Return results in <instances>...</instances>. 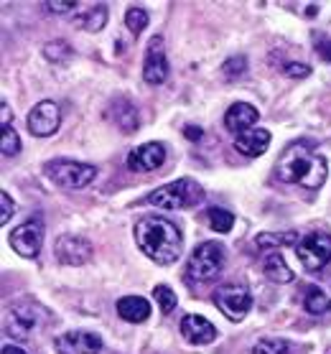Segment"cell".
Here are the masks:
<instances>
[{
	"label": "cell",
	"mask_w": 331,
	"mask_h": 354,
	"mask_svg": "<svg viewBox=\"0 0 331 354\" xmlns=\"http://www.w3.org/2000/svg\"><path fill=\"white\" fill-rule=\"evenodd\" d=\"M275 174L285 184L319 189L326 181L329 166H326V158L308 143H291L275 163Z\"/></svg>",
	"instance_id": "cell-2"
},
{
	"label": "cell",
	"mask_w": 331,
	"mask_h": 354,
	"mask_svg": "<svg viewBox=\"0 0 331 354\" xmlns=\"http://www.w3.org/2000/svg\"><path fill=\"white\" fill-rule=\"evenodd\" d=\"M258 120H260V113L252 105H247V102H234L225 113V125L232 133H237V136L245 133V130H252Z\"/></svg>",
	"instance_id": "cell-15"
},
{
	"label": "cell",
	"mask_w": 331,
	"mask_h": 354,
	"mask_svg": "<svg viewBox=\"0 0 331 354\" xmlns=\"http://www.w3.org/2000/svg\"><path fill=\"white\" fill-rule=\"evenodd\" d=\"M13 214H16V204H13V199L8 196V192H3L0 194V222L8 225Z\"/></svg>",
	"instance_id": "cell-31"
},
{
	"label": "cell",
	"mask_w": 331,
	"mask_h": 354,
	"mask_svg": "<svg viewBox=\"0 0 331 354\" xmlns=\"http://www.w3.org/2000/svg\"><path fill=\"white\" fill-rule=\"evenodd\" d=\"M314 48L321 54L326 62H331V39H326V36H316V44Z\"/></svg>",
	"instance_id": "cell-34"
},
{
	"label": "cell",
	"mask_w": 331,
	"mask_h": 354,
	"mask_svg": "<svg viewBox=\"0 0 331 354\" xmlns=\"http://www.w3.org/2000/svg\"><path fill=\"white\" fill-rule=\"evenodd\" d=\"M0 151H3L6 158H10V156H16L21 151V138L13 130V125H0Z\"/></svg>",
	"instance_id": "cell-26"
},
{
	"label": "cell",
	"mask_w": 331,
	"mask_h": 354,
	"mask_svg": "<svg viewBox=\"0 0 331 354\" xmlns=\"http://www.w3.org/2000/svg\"><path fill=\"white\" fill-rule=\"evenodd\" d=\"M44 174L62 189H84L87 184L95 181L97 169L89 166V163L72 161V158H54V161L46 163Z\"/></svg>",
	"instance_id": "cell-4"
},
{
	"label": "cell",
	"mask_w": 331,
	"mask_h": 354,
	"mask_svg": "<svg viewBox=\"0 0 331 354\" xmlns=\"http://www.w3.org/2000/svg\"><path fill=\"white\" fill-rule=\"evenodd\" d=\"M135 242L140 252L158 266H171L181 258L184 250V234L166 217H143L135 225Z\"/></svg>",
	"instance_id": "cell-1"
},
{
	"label": "cell",
	"mask_w": 331,
	"mask_h": 354,
	"mask_svg": "<svg viewBox=\"0 0 331 354\" xmlns=\"http://www.w3.org/2000/svg\"><path fill=\"white\" fill-rule=\"evenodd\" d=\"M36 326V308L13 306L8 314V331L16 339H26Z\"/></svg>",
	"instance_id": "cell-17"
},
{
	"label": "cell",
	"mask_w": 331,
	"mask_h": 354,
	"mask_svg": "<svg viewBox=\"0 0 331 354\" xmlns=\"http://www.w3.org/2000/svg\"><path fill=\"white\" fill-rule=\"evenodd\" d=\"M166 161V148L161 143H143L138 145L135 151H130L128 156V169L146 174V171H155Z\"/></svg>",
	"instance_id": "cell-13"
},
{
	"label": "cell",
	"mask_w": 331,
	"mask_h": 354,
	"mask_svg": "<svg viewBox=\"0 0 331 354\" xmlns=\"http://www.w3.org/2000/svg\"><path fill=\"white\" fill-rule=\"evenodd\" d=\"M110 115H113V120L120 125L122 133H135V130H138V113H135V107L130 105L128 100L115 102L113 110H110Z\"/></svg>",
	"instance_id": "cell-22"
},
{
	"label": "cell",
	"mask_w": 331,
	"mask_h": 354,
	"mask_svg": "<svg viewBox=\"0 0 331 354\" xmlns=\"http://www.w3.org/2000/svg\"><path fill=\"white\" fill-rule=\"evenodd\" d=\"M329 354H331V352H329Z\"/></svg>",
	"instance_id": "cell-38"
},
{
	"label": "cell",
	"mask_w": 331,
	"mask_h": 354,
	"mask_svg": "<svg viewBox=\"0 0 331 354\" xmlns=\"http://www.w3.org/2000/svg\"><path fill=\"white\" fill-rule=\"evenodd\" d=\"M148 201L153 207H163V209H189V207H196L204 201V189L194 178H176V181L158 186L155 192L148 194Z\"/></svg>",
	"instance_id": "cell-3"
},
{
	"label": "cell",
	"mask_w": 331,
	"mask_h": 354,
	"mask_svg": "<svg viewBox=\"0 0 331 354\" xmlns=\"http://www.w3.org/2000/svg\"><path fill=\"white\" fill-rule=\"evenodd\" d=\"M209 225H211V230H217V232H229L234 227V214L229 209L214 207V209H209Z\"/></svg>",
	"instance_id": "cell-27"
},
{
	"label": "cell",
	"mask_w": 331,
	"mask_h": 354,
	"mask_svg": "<svg viewBox=\"0 0 331 354\" xmlns=\"http://www.w3.org/2000/svg\"><path fill=\"white\" fill-rule=\"evenodd\" d=\"M252 354H303L301 346H296L293 342L288 339H281V337H267V339H260Z\"/></svg>",
	"instance_id": "cell-21"
},
{
	"label": "cell",
	"mask_w": 331,
	"mask_h": 354,
	"mask_svg": "<svg viewBox=\"0 0 331 354\" xmlns=\"http://www.w3.org/2000/svg\"><path fill=\"white\" fill-rule=\"evenodd\" d=\"M107 24V6H92V8L87 10V13H82V16L74 18V26L77 28H82V31H102Z\"/></svg>",
	"instance_id": "cell-20"
},
{
	"label": "cell",
	"mask_w": 331,
	"mask_h": 354,
	"mask_svg": "<svg viewBox=\"0 0 331 354\" xmlns=\"http://www.w3.org/2000/svg\"><path fill=\"white\" fill-rule=\"evenodd\" d=\"M117 314L130 324H140L151 316V304L140 296H125L117 301Z\"/></svg>",
	"instance_id": "cell-18"
},
{
	"label": "cell",
	"mask_w": 331,
	"mask_h": 354,
	"mask_svg": "<svg viewBox=\"0 0 331 354\" xmlns=\"http://www.w3.org/2000/svg\"><path fill=\"white\" fill-rule=\"evenodd\" d=\"M0 113H3V125H10V120H13V113H10V107H8V102H6V100L0 102Z\"/></svg>",
	"instance_id": "cell-35"
},
{
	"label": "cell",
	"mask_w": 331,
	"mask_h": 354,
	"mask_svg": "<svg viewBox=\"0 0 331 354\" xmlns=\"http://www.w3.org/2000/svg\"><path fill=\"white\" fill-rule=\"evenodd\" d=\"M245 69H247V59L245 57H229L225 62V66H222L225 77H229V80H232V77H240Z\"/></svg>",
	"instance_id": "cell-30"
},
{
	"label": "cell",
	"mask_w": 331,
	"mask_h": 354,
	"mask_svg": "<svg viewBox=\"0 0 331 354\" xmlns=\"http://www.w3.org/2000/svg\"><path fill=\"white\" fill-rule=\"evenodd\" d=\"M283 72L288 74V77L303 80V77H308V74H311V69H308L306 64H301V62H288V64H283Z\"/></svg>",
	"instance_id": "cell-32"
},
{
	"label": "cell",
	"mask_w": 331,
	"mask_h": 354,
	"mask_svg": "<svg viewBox=\"0 0 331 354\" xmlns=\"http://www.w3.org/2000/svg\"><path fill=\"white\" fill-rule=\"evenodd\" d=\"M62 122V110L54 100H44L39 105H33V110L26 118V125H28V133L36 138H46L54 136Z\"/></svg>",
	"instance_id": "cell-9"
},
{
	"label": "cell",
	"mask_w": 331,
	"mask_h": 354,
	"mask_svg": "<svg viewBox=\"0 0 331 354\" xmlns=\"http://www.w3.org/2000/svg\"><path fill=\"white\" fill-rule=\"evenodd\" d=\"M153 298H155V304H158V308H161V314H171V311L176 308V304H178L176 293H173L169 286H155Z\"/></svg>",
	"instance_id": "cell-28"
},
{
	"label": "cell",
	"mask_w": 331,
	"mask_h": 354,
	"mask_svg": "<svg viewBox=\"0 0 331 354\" xmlns=\"http://www.w3.org/2000/svg\"><path fill=\"white\" fill-rule=\"evenodd\" d=\"M184 136L189 138V140H199V138H202V128H186Z\"/></svg>",
	"instance_id": "cell-36"
},
{
	"label": "cell",
	"mask_w": 331,
	"mask_h": 354,
	"mask_svg": "<svg viewBox=\"0 0 331 354\" xmlns=\"http://www.w3.org/2000/svg\"><path fill=\"white\" fill-rule=\"evenodd\" d=\"M169 77V62H166V46H163V36H153L148 41L146 59H143V80L148 84H163Z\"/></svg>",
	"instance_id": "cell-10"
},
{
	"label": "cell",
	"mask_w": 331,
	"mask_h": 354,
	"mask_svg": "<svg viewBox=\"0 0 331 354\" xmlns=\"http://www.w3.org/2000/svg\"><path fill=\"white\" fill-rule=\"evenodd\" d=\"M301 242V234L299 232H260L255 237V245L263 250H270V248H291V245H299Z\"/></svg>",
	"instance_id": "cell-23"
},
{
	"label": "cell",
	"mask_w": 331,
	"mask_h": 354,
	"mask_svg": "<svg viewBox=\"0 0 331 354\" xmlns=\"http://www.w3.org/2000/svg\"><path fill=\"white\" fill-rule=\"evenodd\" d=\"M77 8V3L72 0H57V3H46V10L49 13H72Z\"/></svg>",
	"instance_id": "cell-33"
},
{
	"label": "cell",
	"mask_w": 331,
	"mask_h": 354,
	"mask_svg": "<svg viewBox=\"0 0 331 354\" xmlns=\"http://www.w3.org/2000/svg\"><path fill=\"white\" fill-rule=\"evenodd\" d=\"M125 24H128L130 33L138 36V33L146 31V26L151 24V18H148V13L143 8H130L128 13H125Z\"/></svg>",
	"instance_id": "cell-29"
},
{
	"label": "cell",
	"mask_w": 331,
	"mask_h": 354,
	"mask_svg": "<svg viewBox=\"0 0 331 354\" xmlns=\"http://www.w3.org/2000/svg\"><path fill=\"white\" fill-rule=\"evenodd\" d=\"M214 304L229 322H243L252 306V296L243 286H225L214 290Z\"/></svg>",
	"instance_id": "cell-8"
},
{
	"label": "cell",
	"mask_w": 331,
	"mask_h": 354,
	"mask_svg": "<svg viewBox=\"0 0 331 354\" xmlns=\"http://www.w3.org/2000/svg\"><path fill=\"white\" fill-rule=\"evenodd\" d=\"M263 270H265L267 281H273V283H291L293 281V270L288 268V263L283 260L281 252H270V255L263 260Z\"/></svg>",
	"instance_id": "cell-19"
},
{
	"label": "cell",
	"mask_w": 331,
	"mask_h": 354,
	"mask_svg": "<svg viewBox=\"0 0 331 354\" xmlns=\"http://www.w3.org/2000/svg\"><path fill=\"white\" fill-rule=\"evenodd\" d=\"M178 329H181V337H184L189 344H196V346L211 344V342L217 339V329H214V324L207 322V319L199 316V314L184 316Z\"/></svg>",
	"instance_id": "cell-14"
},
{
	"label": "cell",
	"mask_w": 331,
	"mask_h": 354,
	"mask_svg": "<svg viewBox=\"0 0 331 354\" xmlns=\"http://www.w3.org/2000/svg\"><path fill=\"white\" fill-rule=\"evenodd\" d=\"M3 354H26V352L16 344H6V346H3Z\"/></svg>",
	"instance_id": "cell-37"
},
{
	"label": "cell",
	"mask_w": 331,
	"mask_h": 354,
	"mask_svg": "<svg viewBox=\"0 0 331 354\" xmlns=\"http://www.w3.org/2000/svg\"><path fill=\"white\" fill-rule=\"evenodd\" d=\"M8 242L21 258H36L41 245H44V219L41 217L26 219L23 225L16 227V230L10 232Z\"/></svg>",
	"instance_id": "cell-7"
},
{
	"label": "cell",
	"mask_w": 331,
	"mask_h": 354,
	"mask_svg": "<svg viewBox=\"0 0 331 354\" xmlns=\"http://www.w3.org/2000/svg\"><path fill=\"white\" fill-rule=\"evenodd\" d=\"M57 258L64 266H84L92 260V245L84 237L64 234L57 240Z\"/></svg>",
	"instance_id": "cell-12"
},
{
	"label": "cell",
	"mask_w": 331,
	"mask_h": 354,
	"mask_svg": "<svg viewBox=\"0 0 331 354\" xmlns=\"http://www.w3.org/2000/svg\"><path fill=\"white\" fill-rule=\"evenodd\" d=\"M267 145H270V133L263 128L245 130V133H240V136L234 138V148L243 156H250V158L265 153Z\"/></svg>",
	"instance_id": "cell-16"
},
{
	"label": "cell",
	"mask_w": 331,
	"mask_h": 354,
	"mask_svg": "<svg viewBox=\"0 0 331 354\" xmlns=\"http://www.w3.org/2000/svg\"><path fill=\"white\" fill-rule=\"evenodd\" d=\"M225 266V250L219 242H202L199 248H194L189 266H186V278L196 283L211 281L217 278L219 270Z\"/></svg>",
	"instance_id": "cell-5"
},
{
	"label": "cell",
	"mask_w": 331,
	"mask_h": 354,
	"mask_svg": "<svg viewBox=\"0 0 331 354\" xmlns=\"http://www.w3.org/2000/svg\"><path fill=\"white\" fill-rule=\"evenodd\" d=\"M296 255H299L301 266L306 268L308 273L321 270L331 260V237L326 232H311L296 245Z\"/></svg>",
	"instance_id": "cell-6"
},
{
	"label": "cell",
	"mask_w": 331,
	"mask_h": 354,
	"mask_svg": "<svg viewBox=\"0 0 331 354\" xmlns=\"http://www.w3.org/2000/svg\"><path fill=\"white\" fill-rule=\"evenodd\" d=\"M303 308H306L308 314L321 316V314H326V311H331V298L326 296L321 288H314V286H308L306 296H303Z\"/></svg>",
	"instance_id": "cell-24"
},
{
	"label": "cell",
	"mask_w": 331,
	"mask_h": 354,
	"mask_svg": "<svg viewBox=\"0 0 331 354\" xmlns=\"http://www.w3.org/2000/svg\"><path fill=\"white\" fill-rule=\"evenodd\" d=\"M57 349L59 354H100L102 349V339L92 331H66L57 339Z\"/></svg>",
	"instance_id": "cell-11"
},
{
	"label": "cell",
	"mask_w": 331,
	"mask_h": 354,
	"mask_svg": "<svg viewBox=\"0 0 331 354\" xmlns=\"http://www.w3.org/2000/svg\"><path fill=\"white\" fill-rule=\"evenodd\" d=\"M74 51L72 46L66 44V41L57 39V41H49L46 46H44V57L49 59V62H54V64H66V59L72 57Z\"/></svg>",
	"instance_id": "cell-25"
}]
</instances>
